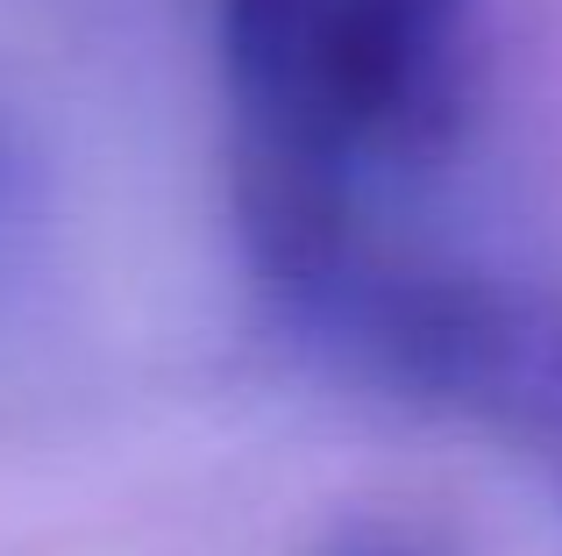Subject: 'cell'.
Here are the masks:
<instances>
[{
	"mask_svg": "<svg viewBox=\"0 0 562 556\" xmlns=\"http://www.w3.org/2000/svg\"><path fill=\"white\" fill-rule=\"evenodd\" d=\"M492 0H214L243 251L384 222L463 143Z\"/></svg>",
	"mask_w": 562,
	"mask_h": 556,
	"instance_id": "obj_1",
	"label": "cell"
},
{
	"mask_svg": "<svg viewBox=\"0 0 562 556\" xmlns=\"http://www.w3.org/2000/svg\"><path fill=\"white\" fill-rule=\"evenodd\" d=\"M278 329L406 407L513 443L562 500V292L392 229L263 278Z\"/></svg>",
	"mask_w": 562,
	"mask_h": 556,
	"instance_id": "obj_2",
	"label": "cell"
},
{
	"mask_svg": "<svg viewBox=\"0 0 562 556\" xmlns=\"http://www.w3.org/2000/svg\"><path fill=\"white\" fill-rule=\"evenodd\" d=\"M314 556H449V549H441L435 535L406 529V521H349V529H335Z\"/></svg>",
	"mask_w": 562,
	"mask_h": 556,
	"instance_id": "obj_3",
	"label": "cell"
}]
</instances>
